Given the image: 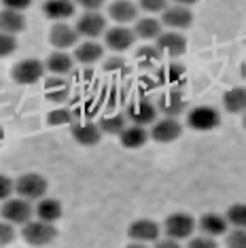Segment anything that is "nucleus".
Segmentation results:
<instances>
[{
	"mask_svg": "<svg viewBox=\"0 0 246 248\" xmlns=\"http://www.w3.org/2000/svg\"><path fill=\"white\" fill-rule=\"evenodd\" d=\"M157 110H161L166 117H172V119H176V117L184 110V100L178 93H170V95H166V98H161Z\"/></svg>",
	"mask_w": 246,
	"mask_h": 248,
	"instance_id": "27",
	"label": "nucleus"
},
{
	"mask_svg": "<svg viewBox=\"0 0 246 248\" xmlns=\"http://www.w3.org/2000/svg\"><path fill=\"white\" fill-rule=\"evenodd\" d=\"M155 248H181V244H178L176 240H161V242H157V244H155Z\"/></svg>",
	"mask_w": 246,
	"mask_h": 248,
	"instance_id": "40",
	"label": "nucleus"
},
{
	"mask_svg": "<svg viewBox=\"0 0 246 248\" xmlns=\"http://www.w3.org/2000/svg\"><path fill=\"white\" fill-rule=\"evenodd\" d=\"M227 248H246V229H233L227 233Z\"/></svg>",
	"mask_w": 246,
	"mask_h": 248,
	"instance_id": "31",
	"label": "nucleus"
},
{
	"mask_svg": "<svg viewBox=\"0 0 246 248\" xmlns=\"http://www.w3.org/2000/svg\"><path fill=\"white\" fill-rule=\"evenodd\" d=\"M43 13L47 19L64 21L75 13V4H72V0H47L43 4Z\"/></svg>",
	"mask_w": 246,
	"mask_h": 248,
	"instance_id": "20",
	"label": "nucleus"
},
{
	"mask_svg": "<svg viewBox=\"0 0 246 248\" xmlns=\"http://www.w3.org/2000/svg\"><path fill=\"white\" fill-rule=\"evenodd\" d=\"M108 15L117 24H130V21H136L138 17V7L132 0H115L108 7Z\"/></svg>",
	"mask_w": 246,
	"mask_h": 248,
	"instance_id": "16",
	"label": "nucleus"
},
{
	"mask_svg": "<svg viewBox=\"0 0 246 248\" xmlns=\"http://www.w3.org/2000/svg\"><path fill=\"white\" fill-rule=\"evenodd\" d=\"M183 134V125L172 117H164V119L155 121L151 125L149 136L155 140V142H172Z\"/></svg>",
	"mask_w": 246,
	"mask_h": 248,
	"instance_id": "11",
	"label": "nucleus"
},
{
	"mask_svg": "<svg viewBox=\"0 0 246 248\" xmlns=\"http://www.w3.org/2000/svg\"><path fill=\"white\" fill-rule=\"evenodd\" d=\"M13 240H15V227L9 221H2L0 223V248L9 246Z\"/></svg>",
	"mask_w": 246,
	"mask_h": 248,
	"instance_id": "34",
	"label": "nucleus"
},
{
	"mask_svg": "<svg viewBox=\"0 0 246 248\" xmlns=\"http://www.w3.org/2000/svg\"><path fill=\"white\" fill-rule=\"evenodd\" d=\"M138 7L144 13H164L168 9V0H138Z\"/></svg>",
	"mask_w": 246,
	"mask_h": 248,
	"instance_id": "30",
	"label": "nucleus"
},
{
	"mask_svg": "<svg viewBox=\"0 0 246 248\" xmlns=\"http://www.w3.org/2000/svg\"><path fill=\"white\" fill-rule=\"evenodd\" d=\"M72 66H75V60H72V55L64 53V51H55L47 58V64H45V68L49 72H53V75H68L72 70Z\"/></svg>",
	"mask_w": 246,
	"mask_h": 248,
	"instance_id": "24",
	"label": "nucleus"
},
{
	"mask_svg": "<svg viewBox=\"0 0 246 248\" xmlns=\"http://www.w3.org/2000/svg\"><path fill=\"white\" fill-rule=\"evenodd\" d=\"M119 140H121V146H125V149H140V146L147 144L149 132L140 125H130L121 132Z\"/></svg>",
	"mask_w": 246,
	"mask_h": 248,
	"instance_id": "21",
	"label": "nucleus"
},
{
	"mask_svg": "<svg viewBox=\"0 0 246 248\" xmlns=\"http://www.w3.org/2000/svg\"><path fill=\"white\" fill-rule=\"evenodd\" d=\"M193 24V13L187 7H168L161 13V26H168L170 30H184Z\"/></svg>",
	"mask_w": 246,
	"mask_h": 248,
	"instance_id": "13",
	"label": "nucleus"
},
{
	"mask_svg": "<svg viewBox=\"0 0 246 248\" xmlns=\"http://www.w3.org/2000/svg\"><path fill=\"white\" fill-rule=\"evenodd\" d=\"M34 212L41 221L55 223V221H60V217H62V204L58 200H53V197H43V200L38 202V206L34 208Z\"/></svg>",
	"mask_w": 246,
	"mask_h": 248,
	"instance_id": "23",
	"label": "nucleus"
},
{
	"mask_svg": "<svg viewBox=\"0 0 246 248\" xmlns=\"http://www.w3.org/2000/svg\"><path fill=\"white\" fill-rule=\"evenodd\" d=\"M134 41H136V34H134V30H130V28H125V26H115V28H110V30H106V34H104L106 47L117 53L127 51L134 45Z\"/></svg>",
	"mask_w": 246,
	"mask_h": 248,
	"instance_id": "10",
	"label": "nucleus"
},
{
	"mask_svg": "<svg viewBox=\"0 0 246 248\" xmlns=\"http://www.w3.org/2000/svg\"><path fill=\"white\" fill-rule=\"evenodd\" d=\"M155 47H157L159 53L166 55V58H181V55L187 51V38L176 30L161 32V34L157 36Z\"/></svg>",
	"mask_w": 246,
	"mask_h": 248,
	"instance_id": "7",
	"label": "nucleus"
},
{
	"mask_svg": "<svg viewBox=\"0 0 246 248\" xmlns=\"http://www.w3.org/2000/svg\"><path fill=\"white\" fill-rule=\"evenodd\" d=\"M225 218L233 227L246 229V204H231L225 212Z\"/></svg>",
	"mask_w": 246,
	"mask_h": 248,
	"instance_id": "29",
	"label": "nucleus"
},
{
	"mask_svg": "<svg viewBox=\"0 0 246 248\" xmlns=\"http://www.w3.org/2000/svg\"><path fill=\"white\" fill-rule=\"evenodd\" d=\"M136 60L142 68H153V66H157V62L161 60V53H159L157 47H140L136 51Z\"/></svg>",
	"mask_w": 246,
	"mask_h": 248,
	"instance_id": "28",
	"label": "nucleus"
},
{
	"mask_svg": "<svg viewBox=\"0 0 246 248\" xmlns=\"http://www.w3.org/2000/svg\"><path fill=\"white\" fill-rule=\"evenodd\" d=\"M193 229H195L193 217H191V214H184V212H174V214H170V217L166 218V223H164L166 235H168L170 240H176V242H178V240L191 238Z\"/></svg>",
	"mask_w": 246,
	"mask_h": 248,
	"instance_id": "3",
	"label": "nucleus"
},
{
	"mask_svg": "<svg viewBox=\"0 0 246 248\" xmlns=\"http://www.w3.org/2000/svg\"><path fill=\"white\" fill-rule=\"evenodd\" d=\"M102 58H104V49L96 41H85L75 49V62H79L83 66H92Z\"/></svg>",
	"mask_w": 246,
	"mask_h": 248,
	"instance_id": "18",
	"label": "nucleus"
},
{
	"mask_svg": "<svg viewBox=\"0 0 246 248\" xmlns=\"http://www.w3.org/2000/svg\"><path fill=\"white\" fill-rule=\"evenodd\" d=\"M98 125H100V129H102V134H108V136H121V132L127 127V117L125 115H110V117H104Z\"/></svg>",
	"mask_w": 246,
	"mask_h": 248,
	"instance_id": "26",
	"label": "nucleus"
},
{
	"mask_svg": "<svg viewBox=\"0 0 246 248\" xmlns=\"http://www.w3.org/2000/svg\"><path fill=\"white\" fill-rule=\"evenodd\" d=\"M70 121H72V115L66 108H55L53 112H49V117H47L49 125H64V123H70Z\"/></svg>",
	"mask_w": 246,
	"mask_h": 248,
	"instance_id": "33",
	"label": "nucleus"
},
{
	"mask_svg": "<svg viewBox=\"0 0 246 248\" xmlns=\"http://www.w3.org/2000/svg\"><path fill=\"white\" fill-rule=\"evenodd\" d=\"M176 4H181V7H189V4H195L198 0H174Z\"/></svg>",
	"mask_w": 246,
	"mask_h": 248,
	"instance_id": "41",
	"label": "nucleus"
},
{
	"mask_svg": "<svg viewBox=\"0 0 246 248\" xmlns=\"http://www.w3.org/2000/svg\"><path fill=\"white\" fill-rule=\"evenodd\" d=\"M21 235L30 246H45L55 240L58 231H55L53 223H45L38 218V221H28L21 229Z\"/></svg>",
	"mask_w": 246,
	"mask_h": 248,
	"instance_id": "2",
	"label": "nucleus"
},
{
	"mask_svg": "<svg viewBox=\"0 0 246 248\" xmlns=\"http://www.w3.org/2000/svg\"><path fill=\"white\" fill-rule=\"evenodd\" d=\"M17 49V41H15L13 34H4L0 32V58H7Z\"/></svg>",
	"mask_w": 246,
	"mask_h": 248,
	"instance_id": "32",
	"label": "nucleus"
},
{
	"mask_svg": "<svg viewBox=\"0 0 246 248\" xmlns=\"http://www.w3.org/2000/svg\"><path fill=\"white\" fill-rule=\"evenodd\" d=\"M75 30L79 32V36L98 38L100 34H104V30H106V19L98 13V11H85V13L77 19Z\"/></svg>",
	"mask_w": 246,
	"mask_h": 248,
	"instance_id": "8",
	"label": "nucleus"
},
{
	"mask_svg": "<svg viewBox=\"0 0 246 248\" xmlns=\"http://www.w3.org/2000/svg\"><path fill=\"white\" fill-rule=\"evenodd\" d=\"M45 66L38 60H21L13 66L11 75H13V81L19 83V85H34L36 81L43 78Z\"/></svg>",
	"mask_w": 246,
	"mask_h": 248,
	"instance_id": "6",
	"label": "nucleus"
},
{
	"mask_svg": "<svg viewBox=\"0 0 246 248\" xmlns=\"http://www.w3.org/2000/svg\"><path fill=\"white\" fill-rule=\"evenodd\" d=\"M106 0H77V4H81L85 11H98Z\"/></svg>",
	"mask_w": 246,
	"mask_h": 248,
	"instance_id": "39",
	"label": "nucleus"
},
{
	"mask_svg": "<svg viewBox=\"0 0 246 248\" xmlns=\"http://www.w3.org/2000/svg\"><path fill=\"white\" fill-rule=\"evenodd\" d=\"M134 34L144 38V41H153L161 34V21L155 17H144L134 24Z\"/></svg>",
	"mask_w": 246,
	"mask_h": 248,
	"instance_id": "25",
	"label": "nucleus"
},
{
	"mask_svg": "<svg viewBox=\"0 0 246 248\" xmlns=\"http://www.w3.org/2000/svg\"><path fill=\"white\" fill-rule=\"evenodd\" d=\"M4 221H9L11 225H26L28 221H32V214H34V208L28 200L24 197H13V200H7L0 210Z\"/></svg>",
	"mask_w": 246,
	"mask_h": 248,
	"instance_id": "4",
	"label": "nucleus"
},
{
	"mask_svg": "<svg viewBox=\"0 0 246 248\" xmlns=\"http://www.w3.org/2000/svg\"><path fill=\"white\" fill-rule=\"evenodd\" d=\"M223 106L231 115H240L246 112V87H231L223 95Z\"/></svg>",
	"mask_w": 246,
	"mask_h": 248,
	"instance_id": "22",
	"label": "nucleus"
},
{
	"mask_svg": "<svg viewBox=\"0 0 246 248\" xmlns=\"http://www.w3.org/2000/svg\"><path fill=\"white\" fill-rule=\"evenodd\" d=\"M242 123H244V129H246V112H244V121Z\"/></svg>",
	"mask_w": 246,
	"mask_h": 248,
	"instance_id": "43",
	"label": "nucleus"
},
{
	"mask_svg": "<svg viewBox=\"0 0 246 248\" xmlns=\"http://www.w3.org/2000/svg\"><path fill=\"white\" fill-rule=\"evenodd\" d=\"M0 2L4 4V9L19 11V13H24V11L32 4V0H0Z\"/></svg>",
	"mask_w": 246,
	"mask_h": 248,
	"instance_id": "37",
	"label": "nucleus"
},
{
	"mask_svg": "<svg viewBox=\"0 0 246 248\" xmlns=\"http://www.w3.org/2000/svg\"><path fill=\"white\" fill-rule=\"evenodd\" d=\"M102 68L104 72H119V70H125V62H123V58H108Z\"/></svg>",
	"mask_w": 246,
	"mask_h": 248,
	"instance_id": "38",
	"label": "nucleus"
},
{
	"mask_svg": "<svg viewBox=\"0 0 246 248\" xmlns=\"http://www.w3.org/2000/svg\"><path fill=\"white\" fill-rule=\"evenodd\" d=\"M49 41H51L53 47H58L60 51H64V49L77 45V41H79V32H77L75 28L66 26V24H55L51 30H49Z\"/></svg>",
	"mask_w": 246,
	"mask_h": 248,
	"instance_id": "15",
	"label": "nucleus"
},
{
	"mask_svg": "<svg viewBox=\"0 0 246 248\" xmlns=\"http://www.w3.org/2000/svg\"><path fill=\"white\" fill-rule=\"evenodd\" d=\"M125 248H147L142 244V242H134V244H130V246H125Z\"/></svg>",
	"mask_w": 246,
	"mask_h": 248,
	"instance_id": "42",
	"label": "nucleus"
},
{
	"mask_svg": "<svg viewBox=\"0 0 246 248\" xmlns=\"http://www.w3.org/2000/svg\"><path fill=\"white\" fill-rule=\"evenodd\" d=\"M72 136L75 140L83 146H93L100 142L102 138V129H100L98 123L93 121H81V123H75L72 125Z\"/></svg>",
	"mask_w": 246,
	"mask_h": 248,
	"instance_id": "14",
	"label": "nucleus"
},
{
	"mask_svg": "<svg viewBox=\"0 0 246 248\" xmlns=\"http://www.w3.org/2000/svg\"><path fill=\"white\" fill-rule=\"evenodd\" d=\"M187 248H219V244L215 242V238H208V235H198V238L189 240Z\"/></svg>",
	"mask_w": 246,
	"mask_h": 248,
	"instance_id": "35",
	"label": "nucleus"
},
{
	"mask_svg": "<svg viewBox=\"0 0 246 248\" xmlns=\"http://www.w3.org/2000/svg\"><path fill=\"white\" fill-rule=\"evenodd\" d=\"M187 123L195 132H210L221 123V115L212 106H195L187 115Z\"/></svg>",
	"mask_w": 246,
	"mask_h": 248,
	"instance_id": "5",
	"label": "nucleus"
},
{
	"mask_svg": "<svg viewBox=\"0 0 246 248\" xmlns=\"http://www.w3.org/2000/svg\"><path fill=\"white\" fill-rule=\"evenodd\" d=\"M127 121L132 123V125H153L155 121H157V106L147 102V100H140V102H134L130 108L125 112Z\"/></svg>",
	"mask_w": 246,
	"mask_h": 248,
	"instance_id": "9",
	"label": "nucleus"
},
{
	"mask_svg": "<svg viewBox=\"0 0 246 248\" xmlns=\"http://www.w3.org/2000/svg\"><path fill=\"white\" fill-rule=\"evenodd\" d=\"M159 225L155 221H151V218H138V221H134L130 227H127V235H130V240L134 242H157L159 238Z\"/></svg>",
	"mask_w": 246,
	"mask_h": 248,
	"instance_id": "12",
	"label": "nucleus"
},
{
	"mask_svg": "<svg viewBox=\"0 0 246 248\" xmlns=\"http://www.w3.org/2000/svg\"><path fill=\"white\" fill-rule=\"evenodd\" d=\"M15 193L19 197H24L28 202H34V200H43L45 193H47V180L41 174H24L15 180Z\"/></svg>",
	"mask_w": 246,
	"mask_h": 248,
	"instance_id": "1",
	"label": "nucleus"
},
{
	"mask_svg": "<svg viewBox=\"0 0 246 248\" xmlns=\"http://www.w3.org/2000/svg\"><path fill=\"white\" fill-rule=\"evenodd\" d=\"M198 229L202 231L204 235H208V238H216V235H223L227 231V218L223 217V214L208 212L200 218Z\"/></svg>",
	"mask_w": 246,
	"mask_h": 248,
	"instance_id": "17",
	"label": "nucleus"
},
{
	"mask_svg": "<svg viewBox=\"0 0 246 248\" xmlns=\"http://www.w3.org/2000/svg\"><path fill=\"white\" fill-rule=\"evenodd\" d=\"M13 191H15V183L9 176H2V174H0V202H7Z\"/></svg>",
	"mask_w": 246,
	"mask_h": 248,
	"instance_id": "36",
	"label": "nucleus"
},
{
	"mask_svg": "<svg viewBox=\"0 0 246 248\" xmlns=\"http://www.w3.org/2000/svg\"><path fill=\"white\" fill-rule=\"evenodd\" d=\"M26 28V17L19 11H11V9H2L0 11V32L4 34H19Z\"/></svg>",
	"mask_w": 246,
	"mask_h": 248,
	"instance_id": "19",
	"label": "nucleus"
}]
</instances>
